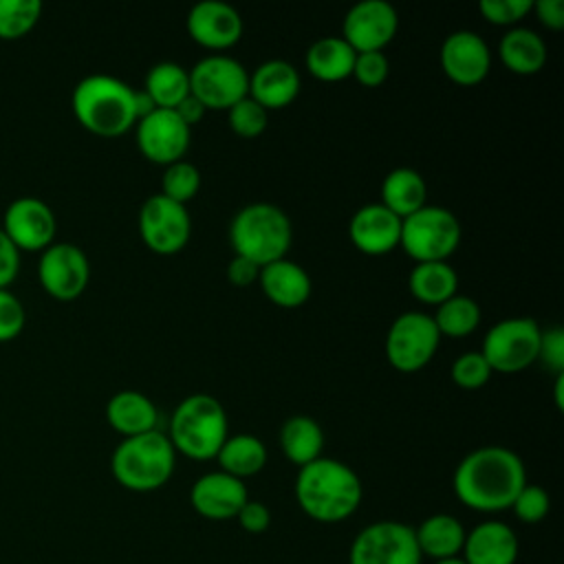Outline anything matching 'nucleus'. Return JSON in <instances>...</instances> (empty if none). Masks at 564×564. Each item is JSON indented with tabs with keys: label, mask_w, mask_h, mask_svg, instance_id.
<instances>
[{
	"label": "nucleus",
	"mask_w": 564,
	"mask_h": 564,
	"mask_svg": "<svg viewBox=\"0 0 564 564\" xmlns=\"http://www.w3.org/2000/svg\"><path fill=\"white\" fill-rule=\"evenodd\" d=\"M229 128L240 137H258L267 128V110L249 95L236 101L229 110Z\"/></svg>",
	"instance_id": "nucleus-37"
},
{
	"label": "nucleus",
	"mask_w": 564,
	"mask_h": 564,
	"mask_svg": "<svg viewBox=\"0 0 564 564\" xmlns=\"http://www.w3.org/2000/svg\"><path fill=\"white\" fill-rule=\"evenodd\" d=\"M192 128L174 110L156 108L152 115L137 121V145L152 163L170 165L181 161L189 148Z\"/></svg>",
	"instance_id": "nucleus-15"
},
{
	"label": "nucleus",
	"mask_w": 564,
	"mask_h": 564,
	"mask_svg": "<svg viewBox=\"0 0 564 564\" xmlns=\"http://www.w3.org/2000/svg\"><path fill=\"white\" fill-rule=\"evenodd\" d=\"M542 328L531 317H507L496 322L482 339V357L491 372H520L540 355Z\"/></svg>",
	"instance_id": "nucleus-8"
},
{
	"label": "nucleus",
	"mask_w": 564,
	"mask_h": 564,
	"mask_svg": "<svg viewBox=\"0 0 564 564\" xmlns=\"http://www.w3.org/2000/svg\"><path fill=\"white\" fill-rule=\"evenodd\" d=\"M143 90L156 108L174 110L189 95V73L176 62H159L148 70Z\"/></svg>",
	"instance_id": "nucleus-32"
},
{
	"label": "nucleus",
	"mask_w": 564,
	"mask_h": 564,
	"mask_svg": "<svg viewBox=\"0 0 564 564\" xmlns=\"http://www.w3.org/2000/svg\"><path fill=\"white\" fill-rule=\"evenodd\" d=\"M531 0H480L478 9L491 24H513L531 11Z\"/></svg>",
	"instance_id": "nucleus-41"
},
{
	"label": "nucleus",
	"mask_w": 564,
	"mask_h": 564,
	"mask_svg": "<svg viewBox=\"0 0 564 564\" xmlns=\"http://www.w3.org/2000/svg\"><path fill=\"white\" fill-rule=\"evenodd\" d=\"M247 500L249 498L245 482L225 471L203 474L189 491V502L194 511L209 520L236 518Z\"/></svg>",
	"instance_id": "nucleus-19"
},
{
	"label": "nucleus",
	"mask_w": 564,
	"mask_h": 564,
	"mask_svg": "<svg viewBox=\"0 0 564 564\" xmlns=\"http://www.w3.org/2000/svg\"><path fill=\"white\" fill-rule=\"evenodd\" d=\"M205 110H207V108H205L192 93L174 108V112H176V115L183 119V123L189 126V128L203 119Z\"/></svg>",
	"instance_id": "nucleus-47"
},
{
	"label": "nucleus",
	"mask_w": 564,
	"mask_h": 564,
	"mask_svg": "<svg viewBox=\"0 0 564 564\" xmlns=\"http://www.w3.org/2000/svg\"><path fill=\"white\" fill-rule=\"evenodd\" d=\"M502 64L518 75H533L542 70L546 62V44L533 29L516 26L509 29L498 44Z\"/></svg>",
	"instance_id": "nucleus-26"
},
{
	"label": "nucleus",
	"mask_w": 564,
	"mask_h": 564,
	"mask_svg": "<svg viewBox=\"0 0 564 564\" xmlns=\"http://www.w3.org/2000/svg\"><path fill=\"white\" fill-rule=\"evenodd\" d=\"M229 240L236 256L258 267L282 260L291 247V220L273 203H251L236 212L229 225Z\"/></svg>",
	"instance_id": "nucleus-5"
},
{
	"label": "nucleus",
	"mask_w": 564,
	"mask_h": 564,
	"mask_svg": "<svg viewBox=\"0 0 564 564\" xmlns=\"http://www.w3.org/2000/svg\"><path fill=\"white\" fill-rule=\"evenodd\" d=\"M562 386H564V372H560V375L555 377V386H553V388H555V405H557V408H562V403H564V401H562Z\"/></svg>",
	"instance_id": "nucleus-49"
},
{
	"label": "nucleus",
	"mask_w": 564,
	"mask_h": 564,
	"mask_svg": "<svg viewBox=\"0 0 564 564\" xmlns=\"http://www.w3.org/2000/svg\"><path fill=\"white\" fill-rule=\"evenodd\" d=\"M427 185L412 167H397L386 174L381 183V205L397 214L401 220L425 205Z\"/></svg>",
	"instance_id": "nucleus-28"
},
{
	"label": "nucleus",
	"mask_w": 564,
	"mask_h": 564,
	"mask_svg": "<svg viewBox=\"0 0 564 564\" xmlns=\"http://www.w3.org/2000/svg\"><path fill=\"white\" fill-rule=\"evenodd\" d=\"M355 51L341 35L315 40L306 51V68L322 82H341L352 75Z\"/></svg>",
	"instance_id": "nucleus-27"
},
{
	"label": "nucleus",
	"mask_w": 564,
	"mask_h": 564,
	"mask_svg": "<svg viewBox=\"0 0 564 564\" xmlns=\"http://www.w3.org/2000/svg\"><path fill=\"white\" fill-rule=\"evenodd\" d=\"M467 564H516L518 560V538L516 531L500 522L487 520L476 524L465 533L463 544Z\"/></svg>",
	"instance_id": "nucleus-22"
},
{
	"label": "nucleus",
	"mask_w": 564,
	"mask_h": 564,
	"mask_svg": "<svg viewBox=\"0 0 564 564\" xmlns=\"http://www.w3.org/2000/svg\"><path fill=\"white\" fill-rule=\"evenodd\" d=\"M452 381L463 388V390H478L482 388L489 377H491V368L487 364V359L482 357L480 350H467L460 357L454 359L452 368H449Z\"/></svg>",
	"instance_id": "nucleus-36"
},
{
	"label": "nucleus",
	"mask_w": 564,
	"mask_h": 564,
	"mask_svg": "<svg viewBox=\"0 0 564 564\" xmlns=\"http://www.w3.org/2000/svg\"><path fill=\"white\" fill-rule=\"evenodd\" d=\"M280 447L293 465L304 467L322 456L324 432L315 419L295 414L286 419L280 430Z\"/></svg>",
	"instance_id": "nucleus-29"
},
{
	"label": "nucleus",
	"mask_w": 564,
	"mask_h": 564,
	"mask_svg": "<svg viewBox=\"0 0 564 564\" xmlns=\"http://www.w3.org/2000/svg\"><path fill=\"white\" fill-rule=\"evenodd\" d=\"M260 269L256 262L242 258V256H234L227 264V278L231 284L236 286H249L260 278Z\"/></svg>",
	"instance_id": "nucleus-45"
},
{
	"label": "nucleus",
	"mask_w": 564,
	"mask_h": 564,
	"mask_svg": "<svg viewBox=\"0 0 564 564\" xmlns=\"http://www.w3.org/2000/svg\"><path fill=\"white\" fill-rule=\"evenodd\" d=\"M410 291L419 302L441 304L449 300L458 289V275L445 260L416 262L408 278Z\"/></svg>",
	"instance_id": "nucleus-31"
},
{
	"label": "nucleus",
	"mask_w": 564,
	"mask_h": 564,
	"mask_svg": "<svg viewBox=\"0 0 564 564\" xmlns=\"http://www.w3.org/2000/svg\"><path fill=\"white\" fill-rule=\"evenodd\" d=\"M156 110V104L152 101V97L145 93V90H134V115H137V121L152 115Z\"/></svg>",
	"instance_id": "nucleus-48"
},
{
	"label": "nucleus",
	"mask_w": 564,
	"mask_h": 564,
	"mask_svg": "<svg viewBox=\"0 0 564 564\" xmlns=\"http://www.w3.org/2000/svg\"><path fill=\"white\" fill-rule=\"evenodd\" d=\"M295 500L300 509L317 522H341L357 511L361 502V482L346 463L319 456L300 467L295 478Z\"/></svg>",
	"instance_id": "nucleus-2"
},
{
	"label": "nucleus",
	"mask_w": 564,
	"mask_h": 564,
	"mask_svg": "<svg viewBox=\"0 0 564 564\" xmlns=\"http://www.w3.org/2000/svg\"><path fill=\"white\" fill-rule=\"evenodd\" d=\"M55 227V214L42 198L18 196L4 209L2 229L20 251L46 249L53 242Z\"/></svg>",
	"instance_id": "nucleus-16"
},
{
	"label": "nucleus",
	"mask_w": 564,
	"mask_h": 564,
	"mask_svg": "<svg viewBox=\"0 0 564 564\" xmlns=\"http://www.w3.org/2000/svg\"><path fill=\"white\" fill-rule=\"evenodd\" d=\"M460 242L458 218L438 205H423L401 220V240L410 258L416 262L447 260Z\"/></svg>",
	"instance_id": "nucleus-7"
},
{
	"label": "nucleus",
	"mask_w": 564,
	"mask_h": 564,
	"mask_svg": "<svg viewBox=\"0 0 564 564\" xmlns=\"http://www.w3.org/2000/svg\"><path fill=\"white\" fill-rule=\"evenodd\" d=\"M106 419L112 430L123 434V438L156 430V408L137 390H121L112 394L106 405Z\"/></svg>",
	"instance_id": "nucleus-24"
},
{
	"label": "nucleus",
	"mask_w": 564,
	"mask_h": 564,
	"mask_svg": "<svg viewBox=\"0 0 564 564\" xmlns=\"http://www.w3.org/2000/svg\"><path fill=\"white\" fill-rule=\"evenodd\" d=\"M236 520H238V524H240L247 533H262V531H267L269 524H271V513H269V509H267L262 502H258V500H247V502L240 507Z\"/></svg>",
	"instance_id": "nucleus-43"
},
{
	"label": "nucleus",
	"mask_w": 564,
	"mask_h": 564,
	"mask_svg": "<svg viewBox=\"0 0 564 564\" xmlns=\"http://www.w3.org/2000/svg\"><path fill=\"white\" fill-rule=\"evenodd\" d=\"M70 106L77 121L101 137L123 134L137 123L134 88L106 73L82 77L73 88Z\"/></svg>",
	"instance_id": "nucleus-3"
},
{
	"label": "nucleus",
	"mask_w": 564,
	"mask_h": 564,
	"mask_svg": "<svg viewBox=\"0 0 564 564\" xmlns=\"http://www.w3.org/2000/svg\"><path fill=\"white\" fill-rule=\"evenodd\" d=\"M414 529L397 520L364 527L350 544L348 564H421Z\"/></svg>",
	"instance_id": "nucleus-10"
},
{
	"label": "nucleus",
	"mask_w": 564,
	"mask_h": 564,
	"mask_svg": "<svg viewBox=\"0 0 564 564\" xmlns=\"http://www.w3.org/2000/svg\"><path fill=\"white\" fill-rule=\"evenodd\" d=\"M18 269H20V249L0 227V289L13 282V278L18 275Z\"/></svg>",
	"instance_id": "nucleus-44"
},
{
	"label": "nucleus",
	"mask_w": 564,
	"mask_h": 564,
	"mask_svg": "<svg viewBox=\"0 0 564 564\" xmlns=\"http://www.w3.org/2000/svg\"><path fill=\"white\" fill-rule=\"evenodd\" d=\"M397 26L399 18L388 0H359L344 15L341 37L355 53L381 51L392 42Z\"/></svg>",
	"instance_id": "nucleus-14"
},
{
	"label": "nucleus",
	"mask_w": 564,
	"mask_h": 564,
	"mask_svg": "<svg viewBox=\"0 0 564 564\" xmlns=\"http://www.w3.org/2000/svg\"><path fill=\"white\" fill-rule=\"evenodd\" d=\"M434 564H467L465 560H460L458 555L456 557H445V560H436Z\"/></svg>",
	"instance_id": "nucleus-50"
},
{
	"label": "nucleus",
	"mask_w": 564,
	"mask_h": 564,
	"mask_svg": "<svg viewBox=\"0 0 564 564\" xmlns=\"http://www.w3.org/2000/svg\"><path fill=\"white\" fill-rule=\"evenodd\" d=\"M511 509L516 513V518L520 522H527V524H535L540 520L546 518L549 509H551V500H549V494L546 489H542L540 485H524L518 496L513 498L511 502Z\"/></svg>",
	"instance_id": "nucleus-38"
},
{
	"label": "nucleus",
	"mask_w": 564,
	"mask_h": 564,
	"mask_svg": "<svg viewBox=\"0 0 564 564\" xmlns=\"http://www.w3.org/2000/svg\"><path fill=\"white\" fill-rule=\"evenodd\" d=\"M176 465V452L167 434L152 430L126 436L112 452L110 469L119 485L132 491H154L163 487Z\"/></svg>",
	"instance_id": "nucleus-6"
},
{
	"label": "nucleus",
	"mask_w": 564,
	"mask_h": 564,
	"mask_svg": "<svg viewBox=\"0 0 564 564\" xmlns=\"http://www.w3.org/2000/svg\"><path fill=\"white\" fill-rule=\"evenodd\" d=\"M26 313L18 295L9 291V286L0 289V341H9L20 335L24 328Z\"/></svg>",
	"instance_id": "nucleus-40"
},
{
	"label": "nucleus",
	"mask_w": 564,
	"mask_h": 564,
	"mask_svg": "<svg viewBox=\"0 0 564 564\" xmlns=\"http://www.w3.org/2000/svg\"><path fill=\"white\" fill-rule=\"evenodd\" d=\"M260 289L264 295L282 308L302 306L311 295L308 273L293 260H275L260 269Z\"/></svg>",
	"instance_id": "nucleus-23"
},
{
	"label": "nucleus",
	"mask_w": 564,
	"mask_h": 564,
	"mask_svg": "<svg viewBox=\"0 0 564 564\" xmlns=\"http://www.w3.org/2000/svg\"><path fill=\"white\" fill-rule=\"evenodd\" d=\"M139 234L150 251L159 256H172L181 251L192 234V218L185 205L152 194L139 209Z\"/></svg>",
	"instance_id": "nucleus-12"
},
{
	"label": "nucleus",
	"mask_w": 564,
	"mask_h": 564,
	"mask_svg": "<svg viewBox=\"0 0 564 564\" xmlns=\"http://www.w3.org/2000/svg\"><path fill=\"white\" fill-rule=\"evenodd\" d=\"M37 278L48 295L68 302L84 293L90 278V264L77 245L51 242L46 249H42Z\"/></svg>",
	"instance_id": "nucleus-13"
},
{
	"label": "nucleus",
	"mask_w": 564,
	"mask_h": 564,
	"mask_svg": "<svg viewBox=\"0 0 564 564\" xmlns=\"http://www.w3.org/2000/svg\"><path fill=\"white\" fill-rule=\"evenodd\" d=\"M189 93L212 110H229L249 95V75L245 66L229 55H207L189 70Z\"/></svg>",
	"instance_id": "nucleus-9"
},
{
	"label": "nucleus",
	"mask_w": 564,
	"mask_h": 564,
	"mask_svg": "<svg viewBox=\"0 0 564 564\" xmlns=\"http://www.w3.org/2000/svg\"><path fill=\"white\" fill-rule=\"evenodd\" d=\"M216 460L220 465V471L242 480L256 476L267 465V447L253 434H234L225 438L216 454Z\"/></svg>",
	"instance_id": "nucleus-30"
},
{
	"label": "nucleus",
	"mask_w": 564,
	"mask_h": 564,
	"mask_svg": "<svg viewBox=\"0 0 564 564\" xmlns=\"http://www.w3.org/2000/svg\"><path fill=\"white\" fill-rule=\"evenodd\" d=\"M531 9H535L538 20L544 26H549L553 31L564 26V2L562 0H538Z\"/></svg>",
	"instance_id": "nucleus-46"
},
{
	"label": "nucleus",
	"mask_w": 564,
	"mask_h": 564,
	"mask_svg": "<svg viewBox=\"0 0 564 564\" xmlns=\"http://www.w3.org/2000/svg\"><path fill=\"white\" fill-rule=\"evenodd\" d=\"M390 70V62L383 55V51H364L355 53V64H352V75L359 84L372 88L386 82Z\"/></svg>",
	"instance_id": "nucleus-39"
},
{
	"label": "nucleus",
	"mask_w": 564,
	"mask_h": 564,
	"mask_svg": "<svg viewBox=\"0 0 564 564\" xmlns=\"http://www.w3.org/2000/svg\"><path fill=\"white\" fill-rule=\"evenodd\" d=\"M348 234L359 251L368 256H383L399 247L401 218L381 203H368L352 214Z\"/></svg>",
	"instance_id": "nucleus-20"
},
{
	"label": "nucleus",
	"mask_w": 564,
	"mask_h": 564,
	"mask_svg": "<svg viewBox=\"0 0 564 564\" xmlns=\"http://www.w3.org/2000/svg\"><path fill=\"white\" fill-rule=\"evenodd\" d=\"M438 333L447 337H467L476 330L480 322V306L469 295L454 293L449 300L441 302L436 315L432 317Z\"/></svg>",
	"instance_id": "nucleus-33"
},
{
	"label": "nucleus",
	"mask_w": 564,
	"mask_h": 564,
	"mask_svg": "<svg viewBox=\"0 0 564 564\" xmlns=\"http://www.w3.org/2000/svg\"><path fill=\"white\" fill-rule=\"evenodd\" d=\"M185 26L194 42L214 51L234 46L242 35L240 13L223 0L196 2L187 13Z\"/></svg>",
	"instance_id": "nucleus-18"
},
{
	"label": "nucleus",
	"mask_w": 564,
	"mask_h": 564,
	"mask_svg": "<svg viewBox=\"0 0 564 564\" xmlns=\"http://www.w3.org/2000/svg\"><path fill=\"white\" fill-rule=\"evenodd\" d=\"M441 66L452 82L474 86L487 77L491 53L478 33L458 29L449 33L441 44Z\"/></svg>",
	"instance_id": "nucleus-17"
},
{
	"label": "nucleus",
	"mask_w": 564,
	"mask_h": 564,
	"mask_svg": "<svg viewBox=\"0 0 564 564\" xmlns=\"http://www.w3.org/2000/svg\"><path fill=\"white\" fill-rule=\"evenodd\" d=\"M441 333L432 319L421 311H405L388 328L386 357L401 372L421 370L436 352Z\"/></svg>",
	"instance_id": "nucleus-11"
},
{
	"label": "nucleus",
	"mask_w": 564,
	"mask_h": 564,
	"mask_svg": "<svg viewBox=\"0 0 564 564\" xmlns=\"http://www.w3.org/2000/svg\"><path fill=\"white\" fill-rule=\"evenodd\" d=\"M538 359H544V364H549L555 375L564 370V330L560 326L542 330Z\"/></svg>",
	"instance_id": "nucleus-42"
},
{
	"label": "nucleus",
	"mask_w": 564,
	"mask_h": 564,
	"mask_svg": "<svg viewBox=\"0 0 564 564\" xmlns=\"http://www.w3.org/2000/svg\"><path fill=\"white\" fill-rule=\"evenodd\" d=\"M161 187H163V196L185 205L187 200H192L200 187V172L194 163L189 161H174L170 165H165L163 178H161Z\"/></svg>",
	"instance_id": "nucleus-35"
},
{
	"label": "nucleus",
	"mask_w": 564,
	"mask_h": 564,
	"mask_svg": "<svg viewBox=\"0 0 564 564\" xmlns=\"http://www.w3.org/2000/svg\"><path fill=\"white\" fill-rule=\"evenodd\" d=\"M229 436L227 412L212 394L185 397L170 421L167 438L174 452L194 460L216 458L220 445Z\"/></svg>",
	"instance_id": "nucleus-4"
},
{
	"label": "nucleus",
	"mask_w": 564,
	"mask_h": 564,
	"mask_svg": "<svg viewBox=\"0 0 564 564\" xmlns=\"http://www.w3.org/2000/svg\"><path fill=\"white\" fill-rule=\"evenodd\" d=\"M300 73L286 59H267L249 75V97L264 110L289 106L300 95Z\"/></svg>",
	"instance_id": "nucleus-21"
},
{
	"label": "nucleus",
	"mask_w": 564,
	"mask_h": 564,
	"mask_svg": "<svg viewBox=\"0 0 564 564\" xmlns=\"http://www.w3.org/2000/svg\"><path fill=\"white\" fill-rule=\"evenodd\" d=\"M527 485L522 458L500 445L469 452L456 467L452 487L456 498L482 513L511 509L513 498Z\"/></svg>",
	"instance_id": "nucleus-1"
},
{
	"label": "nucleus",
	"mask_w": 564,
	"mask_h": 564,
	"mask_svg": "<svg viewBox=\"0 0 564 564\" xmlns=\"http://www.w3.org/2000/svg\"><path fill=\"white\" fill-rule=\"evenodd\" d=\"M414 538L421 555H427L436 562L445 557H456L463 551L465 529L454 516L434 513L414 529Z\"/></svg>",
	"instance_id": "nucleus-25"
},
{
	"label": "nucleus",
	"mask_w": 564,
	"mask_h": 564,
	"mask_svg": "<svg viewBox=\"0 0 564 564\" xmlns=\"http://www.w3.org/2000/svg\"><path fill=\"white\" fill-rule=\"evenodd\" d=\"M40 0H0V37L15 40L26 35L40 20Z\"/></svg>",
	"instance_id": "nucleus-34"
}]
</instances>
